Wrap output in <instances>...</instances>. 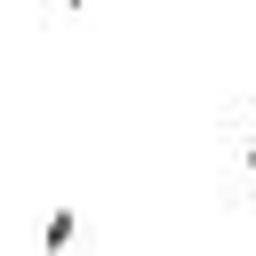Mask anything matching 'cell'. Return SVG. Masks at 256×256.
I'll return each mask as SVG.
<instances>
[{"mask_svg": "<svg viewBox=\"0 0 256 256\" xmlns=\"http://www.w3.org/2000/svg\"><path fill=\"white\" fill-rule=\"evenodd\" d=\"M216 160H224V200L240 208V216H256V96H240V104H224L216 112Z\"/></svg>", "mask_w": 256, "mask_h": 256, "instance_id": "cell-1", "label": "cell"}, {"mask_svg": "<svg viewBox=\"0 0 256 256\" xmlns=\"http://www.w3.org/2000/svg\"><path fill=\"white\" fill-rule=\"evenodd\" d=\"M56 8H64V16H80V8H88V0H56Z\"/></svg>", "mask_w": 256, "mask_h": 256, "instance_id": "cell-3", "label": "cell"}, {"mask_svg": "<svg viewBox=\"0 0 256 256\" xmlns=\"http://www.w3.org/2000/svg\"><path fill=\"white\" fill-rule=\"evenodd\" d=\"M40 256H88V216H80L72 200L40 216Z\"/></svg>", "mask_w": 256, "mask_h": 256, "instance_id": "cell-2", "label": "cell"}]
</instances>
